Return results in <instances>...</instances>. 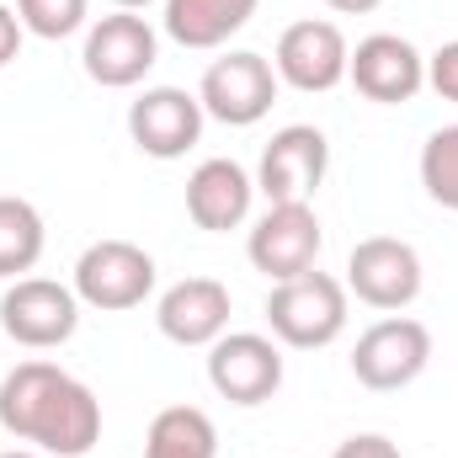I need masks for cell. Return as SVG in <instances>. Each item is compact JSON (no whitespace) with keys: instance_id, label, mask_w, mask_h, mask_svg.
<instances>
[{"instance_id":"1","label":"cell","mask_w":458,"mask_h":458,"mask_svg":"<svg viewBox=\"0 0 458 458\" xmlns=\"http://www.w3.org/2000/svg\"><path fill=\"white\" fill-rule=\"evenodd\" d=\"M0 427L48 458H86L102 437V400L59 362L27 357L0 378Z\"/></svg>"},{"instance_id":"2","label":"cell","mask_w":458,"mask_h":458,"mask_svg":"<svg viewBox=\"0 0 458 458\" xmlns=\"http://www.w3.org/2000/svg\"><path fill=\"white\" fill-rule=\"evenodd\" d=\"M267 326H272V342L293 346V352L331 346L346 331V283H336L320 267L299 272L288 283H272V293H267Z\"/></svg>"},{"instance_id":"3","label":"cell","mask_w":458,"mask_h":458,"mask_svg":"<svg viewBox=\"0 0 458 458\" xmlns=\"http://www.w3.org/2000/svg\"><path fill=\"white\" fill-rule=\"evenodd\" d=\"M155 293V256L133 240H97L75 261V299L91 310H139Z\"/></svg>"},{"instance_id":"4","label":"cell","mask_w":458,"mask_h":458,"mask_svg":"<svg viewBox=\"0 0 458 458\" xmlns=\"http://www.w3.org/2000/svg\"><path fill=\"white\" fill-rule=\"evenodd\" d=\"M432 362V331L411 315H389L378 326H368L352 346V373L362 389L373 394H394L405 384H416Z\"/></svg>"},{"instance_id":"5","label":"cell","mask_w":458,"mask_h":458,"mask_svg":"<svg viewBox=\"0 0 458 458\" xmlns=\"http://www.w3.org/2000/svg\"><path fill=\"white\" fill-rule=\"evenodd\" d=\"M81 326V299L75 288L54 277H16L0 293V331L27 352H54L75 336Z\"/></svg>"},{"instance_id":"6","label":"cell","mask_w":458,"mask_h":458,"mask_svg":"<svg viewBox=\"0 0 458 458\" xmlns=\"http://www.w3.org/2000/svg\"><path fill=\"white\" fill-rule=\"evenodd\" d=\"M346 293H357V304L368 310H411L421 299V256L416 245L394 240V234H368L352 245L346 256Z\"/></svg>"},{"instance_id":"7","label":"cell","mask_w":458,"mask_h":458,"mask_svg":"<svg viewBox=\"0 0 458 458\" xmlns=\"http://www.w3.org/2000/svg\"><path fill=\"white\" fill-rule=\"evenodd\" d=\"M331 171V144L320 128L310 123H288L272 133V144L261 149V165H256V192L267 203H310L320 192Z\"/></svg>"},{"instance_id":"8","label":"cell","mask_w":458,"mask_h":458,"mask_svg":"<svg viewBox=\"0 0 458 458\" xmlns=\"http://www.w3.org/2000/svg\"><path fill=\"white\" fill-rule=\"evenodd\" d=\"M155 59H160V38H155V27H149L139 11H113V16H102V21L86 32V48H81L86 75H91L97 86H107V91L139 86V81L155 70Z\"/></svg>"},{"instance_id":"9","label":"cell","mask_w":458,"mask_h":458,"mask_svg":"<svg viewBox=\"0 0 458 458\" xmlns=\"http://www.w3.org/2000/svg\"><path fill=\"white\" fill-rule=\"evenodd\" d=\"M277 86H283L277 70H272L261 54L240 48V54H225V59L208 64V75H203V86H198V102H203V113L214 117V123L250 128V123H261V117L272 113Z\"/></svg>"},{"instance_id":"10","label":"cell","mask_w":458,"mask_h":458,"mask_svg":"<svg viewBox=\"0 0 458 458\" xmlns=\"http://www.w3.org/2000/svg\"><path fill=\"white\" fill-rule=\"evenodd\" d=\"M320 245H326V234H320V219L310 203H267V214L256 219L250 240H245V256L272 283H288L299 272H315Z\"/></svg>"},{"instance_id":"11","label":"cell","mask_w":458,"mask_h":458,"mask_svg":"<svg viewBox=\"0 0 458 458\" xmlns=\"http://www.w3.org/2000/svg\"><path fill=\"white\" fill-rule=\"evenodd\" d=\"M208 384L229 405H267L283 389V346L256 331H225L208 346Z\"/></svg>"},{"instance_id":"12","label":"cell","mask_w":458,"mask_h":458,"mask_svg":"<svg viewBox=\"0 0 458 458\" xmlns=\"http://www.w3.org/2000/svg\"><path fill=\"white\" fill-rule=\"evenodd\" d=\"M346 59H352V48H346L342 27L310 16V21L283 27L277 54H272V70H277L283 86H293L304 97H320V91H336L346 81Z\"/></svg>"},{"instance_id":"13","label":"cell","mask_w":458,"mask_h":458,"mask_svg":"<svg viewBox=\"0 0 458 458\" xmlns=\"http://www.w3.org/2000/svg\"><path fill=\"white\" fill-rule=\"evenodd\" d=\"M346 81L378 102V107H400V102H416V91L427 86V59L411 38L400 32H373L352 48L346 59Z\"/></svg>"},{"instance_id":"14","label":"cell","mask_w":458,"mask_h":458,"mask_svg":"<svg viewBox=\"0 0 458 458\" xmlns=\"http://www.w3.org/2000/svg\"><path fill=\"white\" fill-rule=\"evenodd\" d=\"M203 102L182 86H149L133 107H128V139L139 144V155L149 160H182L198 139H203Z\"/></svg>"},{"instance_id":"15","label":"cell","mask_w":458,"mask_h":458,"mask_svg":"<svg viewBox=\"0 0 458 458\" xmlns=\"http://www.w3.org/2000/svg\"><path fill=\"white\" fill-rule=\"evenodd\" d=\"M160 336L176 346H214L229 331V288L219 277H182L155 304Z\"/></svg>"},{"instance_id":"16","label":"cell","mask_w":458,"mask_h":458,"mask_svg":"<svg viewBox=\"0 0 458 458\" xmlns=\"http://www.w3.org/2000/svg\"><path fill=\"white\" fill-rule=\"evenodd\" d=\"M250 198H256V176L240 165V160H203L192 176H187V219L208 234H225L240 229L250 219Z\"/></svg>"},{"instance_id":"17","label":"cell","mask_w":458,"mask_h":458,"mask_svg":"<svg viewBox=\"0 0 458 458\" xmlns=\"http://www.w3.org/2000/svg\"><path fill=\"white\" fill-rule=\"evenodd\" d=\"M256 16V0H165V32L182 48H225Z\"/></svg>"},{"instance_id":"18","label":"cell","mask_w":458,"mask_h":458,"mask_svg":"<svg viewBox=\"0 0 458 458\" xmlns=\"http://www.w3.org/2000/svg\"><path fill=\"white\" fill-rule=\"evenodd\" d=\"M144 458H219V432L198 405H165L149 421Z\"/></svg>"},{"instance_id":"19","label":"cell","mask_w":458,"mask_h":458,"mask_svg":"<svg viewBox=\"0 0 458 458\" xmlns=\"http://www.w3.org/2000/svg\"><path fill=\"white\" fill-rule=\"evenodd\" d=\"M43 256V214L27 198H0V277L32 272Z\"/></svg>"},{"instance_id":"20","label":"cell","mask_w":458,"mask_h":458,"mask_svg":"<svg viewBox=\"0 0 458 458\" xmlns=\"http://www.w3.org/2000/svg\"><path fill=\"white\" fill-rule=\"evenodd\" d=\"M421 187H427L432 203H443V208L458 214V123L437 128L421 144Z\"/></svg>"},{"instance_id":"21","label":"cell","mask_w":458,"mask_h":458,"mask_svg":"<svg viewBox=\"0 0 458 458\" xmlns=\"http://www.w3.org/2000/svg\"><path fill=\"white\" fill-rule=\"evenodd\" d=\"M86 11H91V0H16L21 27L32 38H43V43H59V38L81 32L86 27Z\"/></svg>"},{"instance_id":"22","label":"cell","mask_w":458,"mask_h":458,"mask_svg":"<svg viewBox=\"0 0 458 458\" xmlns=\"http://www.w3.org/2000/svg\"><path fill=\"white\" fill-rule=\"evenodd\" d=\"M427 86H432L443 102H458V38L443 43V48L427 59Z\"/></svg>"},{"instance_id":"23","label":"cell","mask_w":458,"mask_h":458,"mask_svg":"<svg viewBox=\"0 0 458 458\" xmlns=\"http://www.w3.org/2000/svg\"><path fill=\"white\" fill-rule=\"evenodd\" d=\"M331 458H405V454H400L384 432H357V437H346Z\"/></svg>"},{"instance_id":"24","label":"cell","mask_w":458,"mask_h":458,"mask_svg":"<svg viewBox=\"0 0 458 458\" xmlns=\"http://www.w3.org/2000/svg\"><path fill=\"white\" fill-rule=\"evenodd\" d=\"M21 32H27V27H21L16 5H0V70H5L16 54H21Z\"/></svg>"},{"instance_id":"25","label":"cell","mask_w":458,"mask_h":458,"mask_svg":"<svg viewBox=\"0 0 458 458\" xmlns=\"http://www.w3.org/2000/svg\"><path fill=\"white\" fill-rule=\"evenodd\" d=\"M331 11H342V16H368V11H378L384 0H326Z\"/></svg>"},{"instance_id":"26","label":"cell","mask_w":458,"mask_h":458,"mask_svg":"<svg viewBox=\"0 0 458 458\" xmlns=\"http://www.w3.org/2000/svg\"><path fill=\"white\" fill-rule=\"evenodd\" d=\"M117 11H144V5H149V0H113Z\"/></svg>"},{"instance_id":"27","label":"cell","mask_w":458,"mask_h":458,"mask_svg":"<svg viewBox=\"0 0 458 458\" xmlns=\"http://www.w3.org/2000/svg\"><path fill=\"white\" fill-rule=\"evenodd\" d=\"M0 458H48V454H27V448H11V454H0Z\"/></svg>"}]
</instances>
